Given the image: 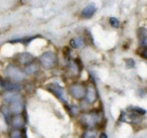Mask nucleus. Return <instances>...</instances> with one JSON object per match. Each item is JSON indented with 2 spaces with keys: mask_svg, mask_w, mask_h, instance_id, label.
<instances>
[{
  "mask_svg": "<svg viewBox=\"0 0 147 138\" xmlns=\"http://www.w3.org/2000/svg\"><path fill=\"white\" fill-rule=\"evenodd\" d=\"M79 122L86 129H94L101 122L100 112L97 110H90V111L82 112L79 116Z\"/></svg>",
  "mask_w": 147,
  "mask_h": 138,
  "instance_id": "nucleus-1",
  "label": "nucleus"
},
{
  "mask_svg": "<svg viewBox=\"0 0 147 138\" xmlns=\"http://www.w3.org/2000/svg\"><path fill=\"white\" fill-rule=\"evenodd\" d=\"M4 75L5 79L8 80L13 83H18L20 84L26 79L27 75L25 74L23 68L19 67L17 65H8L4 70Z\"/></svg>",
  "mask_w": 147,
  "mask_h": 138,
  "instance_id": "nucleus-2",
  "label": "nucleus"
},
{
  "mask_svg": "<svg viewBox=\"0 0 147 138\" xmlns=\"http://www.w3.org/2000/svg\"><path fill=\"white\" fill-rule=\"evenodd\" d=\"M57 55L55 51H47L42 53L38 57V64L40 68L49 71V70L55 69L57 66Z\"/></svg>",
  "mask_w": 147,
  "mask_h": 138,
  "instance_id": "nucleus-3",
  "label": "nucleus"
},
{
  "mask_svg": "<svg viewBox=\"0 0 147 138\" xmlns=\"http://www.w3.org/2000/svg\"><path fill=\"white\" fill-rule=\"evenodd\" d=\"M86 89L87 86L82 82H74L69 86V94L71 98L77 101H84L85 96H86Z\"/></svg>",
  "mask_w": 147,
  "mask_h": 138,
  "instance_id": "nucleus-4",
  "label": "nucleus"
},
{
  "mask_svg": "<svg viewBox=\"0 0 147 138\" xmlns=\"http://www.w3.org/2000/svg\"><path fill=\"white\" fill-rule=\"evenodd\" d=\"M47 90L51 93L55 98H57L59 101H61V103H63L65 106L67 105V95H65V91L63 89V87H61V85H59L57 83H51V84H47L45 86Z\"/></svg>",
  "mask_w": 147,
  "mask_h": 138,
  "instance_id": "nucleus-5",
  "label": "nucleus"
},
{
  "mask_svg": "<svg viewBox=\"0 0 147 138\" xmlns=\"http://www.w3.org/2000/svg\"><path fill=\"white\" fill-rule=\"evenodd\" d=\"M98 99V92L94 84H89L86 89V96L84 102L87 105H94Z\"/></svg>",
  "mask_w": 147,
  "mask_h": 138,
  "instance_id": "nucleus-6",
  "label": "nucleus"
},
{
  "mask_svg": "<svg viewBox=\"0 0 147 138\" xmlns=\"http://www.w3.org/2000/svg\"><path fill=\"white\" fill-rule=\"evenodd\" d=\"M2 100L4 102V104L6 105H10V104L17 102L19 100H22V96L20 95V93L18 92H10V91H4L2 94Z\"/></svg>",
  "mask_w": 147,
  "mask_h": 138,
  "instance_id": "nucleus-7",
  "label": "nucleus"
},
{
  "mask_svg": "<svg viewBox=\"0 0 147 138\" xmlns=\"http://www.w3.org/2000/svg\"><path fill=\"white\" fill-rule=\"evenodd\" d=\"M33 61H34V57H33V55H31L30 53H27V51L18 53V55H17V57H16L17 66H19V67H22V68L26 67L27 65L33 63Z\"/></svg>",
  "mask_w": 147,
  "mask_h": 138,
  "instance_id": "nucleus-8",
  "label": "nucleus"
},
{
  "mask_svg": "<svg viewBox=\"0 0 147 138\" xmlns=\"http://www.w3.org/2000/svg\"><path fill=\"white\" fill-rule=\"evenodd\" d=\"M25 123H26V119L24 118L23 114L12 116L10 121V125L12 127V129H18V130L24 129Z\"/></svg>",
  "mask_w": 147,
  "mask_h": 138,
  "instance_id": "nucleus-9",
  "label": "nucleus"
},
{
  "mask_svg": "<svg viewBox=\"0 0 147 138\" xmlns=\"http://www.w3.org/2000/svg\"><path fill=\"white\" fill-rule=\"evenodd\" d=\"M97 10H98V7L94 3H89L81 11V17L84 19H90L94 16V14L97 12Z\"/></svg>",
  "mask_w": 147,
  "mask_h": 138,
  "instance_id": "nucleus-10",
  "label": "nucleus"
},
{
  "mask_svg": "<svg viewBox=\"0 0 147 138\" xmlns=\"http://www.w3.org/2000/svg\"><path fill=\"white\" fill-rule=\"evenodd\" d=\"M9 106V109H10V112L12 114V116L15 115H20V114H23V111H24V102L22 100H19L17 102H14V103L10 104Z\"/></svg>",
  "mask_w": 147,
  "mask_h": 138,
  "instance_id": "nucleus-11",
  "label": "nucleus"
},
{
  "mask_svg": "<svg viewBox=\"0 0 147 138\" xmlns=\"http://www.w3.org/2000/svg\"><path fill=\"white\" fill-rule=\"evenodd\" d=\"M23 70H24L25 74H26L27 76H33V75H35V74L39 73L40 66H39L38 63H34V62H33V63L29 64L26 67L23 68Z\"/></svg>",
  "mask_w": 147,
  "mask_h": 138,
  "instance_id": "nucleus-12",
  "label": "nucleus"
},
{
  "mask_svg": "<svg viewBox=\"0 0 147 138\" xmlns=\"http://www.w3.org/2000/svg\"><path fill=\"white\" fill-rule=\"evenodd\" d=\"M0 112L2 114L3 118H4L5 122L8 124H10L11 118H12V114L10 112V109H9V106L6 105V104H3V105L0 106Z\"/></svg>",
  "mask_w": 147,
  "mask_h": 138,
  "instance_id": "nucleus-13",
  "label": "nucleus"
},
{
  "mask_svg": "<svg viewBox=\"0 0 147 138\" xmlns=\"http://www.w3.org/2000/svg\"><path fill=\"white\" fill-rule=\"evenodd\" d=\"M69 45H71V49H82L85 45V39L82 37H74V39H71L69 41Z\"/></svg>",
  "mask_w": 147,
  "mask_h": 138,
  "instance_id": "nucleus-14",
  "label": "nucleus"
},
{
  "mask_svg": "<svg viewBox=\"0 0 147 138\" xmlns=\"http://www.w3.org/2000/svg\"><path fill=\"white\" fill-rule=\"evenodd\" d=\"M67 109L71 117H77V116H80L82 114V112H81V106L77 105V104H67Z\"/></svg>",
  "mask_w": 147,
  "mask_h": 138,
  "instance_id": "nucleus-15",
  "label": "nucleus"
},
{
  "mask_svg": "<svg viewBox=\"0 0 147 138\" xmlns=\"http://www.w3.org/2000/svg\"><path fill=\"white\" fill-rule=\"evenodd\" d=\"M98 136V130L96 128L94 129H86L82 133L80 138H97Z\"/></svg>",
  "mask_w": 147,
  "mask_h": 138,
  "instance_id": "nucleus-16",
  "label": "nucleus"
},
{
  "mask_svg": "<svg viewBox=\"0 0 147 138\" xmlns=\"http://www.w3.org/2000/svg\"><path fill=\"white\" fill-rule=\"evenodd\" d=\"M24 137H26V135L24 134ZM23 137V131L18 129H11L9 132V138H24Z\"/></svg>",
  "mask_w": 147,
  "mask_h": 138,
  "instance_id": "nucleus-17",
  "label": "nucleus"
},
{
  "mask_svg": "<svg viewBox=\"0 0 147 138\" xmlns=\"http://www.w3.org/2000/svg\"><path fill=\"white\" fill-rule=\"evenodd\" d=\"M128 110H130L131 113L135 114V115H145V114H146V110L142 109V108H140V107L131 106V107H128Z\"/></svg>",
  "mask_w": 147,
  "mask_h": 138,
  "instance_id": "nucleus-18",
  "label": "nucleus"
},
{
  "mask_svg": "<svg viewBox=\"0 0 147 138\" xmlns=\"http://www.w3.org/2000/svg\"><path fill=\"white\" fill-rule=\"evenodd\" d=\"M109 23H110V25L112 27H114V28H119V26H120V21H119L118 18H116V17H110L109 18Z\"/></svg>",
  "mask_w": 147,
  "mask_h": 138,
  "instance_id": "nucleus-19",
  "label": "nucleus"
},
{
  "mask_svg": "<svg viewBox=\"0 0 147 138\" xmlns=\"http://www.w3.org/2000/svg\"><path fill=\"white\" fill-rule=\"evenodd\" d=\"M139 39H147V29L146 28H140L139 29Z\"/></svg>",
  "mask_w": 147,
  "mask_h": 138,
  "instance_id": "nucleus-20",
  "label": "nucleus"
},
{
  "mask_svg": "<svg viewBox=\"0 0 147 138\" xmlns=\"http://www.w3.org/2000/svg\"><path fill=\"white\" fill-rule=\"evenodd\" d=\"M98 138H108V135H107L105 132H101V133L99 134V137Z\"/></svg>",
  "mask_w": 147,
  "mask_h": 138,
  "instance_id": "nucleus-21",
  "label": "nucleus"
},
{
  "mask_svg": "<svg viewBox=\"0 0 147 138\" xmlns=\"http://www.w3.org/2000/svg\"><path fill=\"white\" fill-rule=\"evenodd\" d=\"M142 55L145 57V59H147V47L144 49V51H143V53H142Z\"/></svg>",
  "mask_w": 147,
  "mask_h": 138,
  "instance_id": "nucleus-22",
  "label": "nucleus"
}]
</instances>
